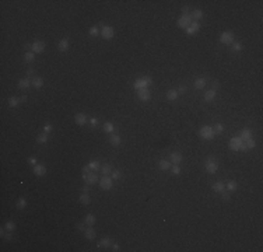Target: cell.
Returning <instances> with one entry per match:
<instances>
[{
  "mask_svg": "<svg viewBox=\"0 0 263 252\" xmlns=\"http://www.w3.org/2000/svg\"><path fill=\"white\" fill-rule=\"evenodd\" d=\"M199 136L203 139V140H213L214 136H216V133H214V129L211 126H207V125H204L202 128L199 129Z\"/></svg>",
  "mask_w": 263,
  "mask_h": 252,
  "instance_id": "6da1fadb",
  "label": "cell"
},
{
  "mask_svg": "<svg viewBox=\"0 0 263 252\" xmlns=\"http://www.w3.org/2000/svg\"><path fill=\"white\" fill-rule=\"evenodd\" d=\"M151 83H152L151 77L144 76V77H138V78H136V80H134L133 87L136 88V90H141V88H147Z\"/></svg>",
  "mask_w": 263,
  "mask_h": 252,
  "instance_id": "7a4b0ae2",
  "label": "cell"
},
{
  "mask_svg": "<svg viewBox=\"0 0 263 252\" xmlns=\"http://www.w3.org/2000/svg\"><path fill=\"white\" fill-rule=\"evenodd\" d=\"M204 167H206V171H207L208 174H216L218 171V163L216 161L214 157H208L207 160H206Z\"/></svg>",
  "mask_w": 263,
  "mask_h": 252,
  "instance_id": "3957f363",
  "label": "cell"
},
{
  "mask_svg": "<svg viewBox=\"0 0 263 252\" xmlns=\"http://www.w3.org/2000/svg\"><path fill=\"white\" fill-rule=\"evenodd\" d=\"M99 186H101L104 191H111L112 186H113V179H112L109 175H104V177L99 179Z\"/></svg>",
  "mask_w": 263,
  "mask_h": 252,
  "instance_id": "277c9868",
  "label": "cell"
},
{
  "mask_svg": "<svg viewBox=\"0 0 263 252\" xmlns=\"http://www.w3.org/2000/svg\"><path fill=\"white\" fill-rule=\"evenodd\" d=\"M244 146V140L239 137V136H234V137H231L230 140V149L234 151H241Z\"/></svg>",
  "mask_w": 263,
  "mask_h": 252,
  "instance_id": "5b68a950",
  "label": "cell"
},
{
  "mask_svg": "<svg viewBox=\"0 0 263 252\" xmlns=\"http://www.w3.org/2000/svg\"><path fill=\"white\" fill-rule=\"evenodd\" d=\"M101 35L104 39H111V38H113V35H115V30H113V27H111V25H104L101 30Z\"/></svg>",
  "mask_w": 263,
  "mask_h": 252,
  "instance_id": "8992f818",
  "label": "cell"
},
{
  "mask_svg": "<svg viewBox=\"0 0 263 252\" xmlns=\"http://www.w3.org/2000/svg\"><path fill=\"white\" fill-rule=\"evenodd\" d=\"M83 179L88 185H94L98 182V175L95 172H83Z\"/></svg>",
  "mask_w": 263,
  "mask_h": 252,
  "instance_id": "52a82bcc",
  "label": "cell"
},
{
  "mask_svg": "<svg viewBox=\"0 0 263 252\" xmlns=\"http://www.w3.org/2000/svg\"><path fill=\"white\" fill-rule=\"evenodd\" d=\"M220 41H221L222 44H225V45L232 44V42H234V32H231V31L222 32L221 35H220Z\"/></svg>",
  "mask_w": 263,
  "mask_h": 252,
  "instance_id": "ba28073f",
  "label": "cell"
},
{
  "mask_svg": "<svg viewBox=\"0 0 263 252\" xmlns=\"http://www.w3.org/2000/svg\"><path fill=\"white\" fill-rule=\"evenodd\" d=\"M190 24H192V17L190 16H180L179 18H178V27L179 28H185L186 30Z\"/></svg>",
  "mask_w": 263,
  "mask_h": 252,
  "instance_id": "9c48e42d",
  "label": "cell"
},
{
  "mask_svg": "<svg viewBox=\"0 0 263 252\" xmlns=\"http://www.w3.org/2000/svg\"><path fill=\"white\" fill-rule=\"evenodd\" d=\"M137 97H138V100H141L146 102V101H150L151 92H150L148 88H141V90H137Z\"/></svg>",
  "mask_w": 263,
  "mask_h": 252,
  "instance_id": "30bf717a",
  "label": "cell"
},
{
  "mask_svg": "<svg viewBox=\"0 0 263 252\" xmlns=\"http://www.w3.org/2000/svg\"><path fill=\"white\" fill-rule=\"evenodd\" d=\"M43 49H45V42H42V41H35L31 45V50H32L34 53H42Z\"/></svg>",
  "mask_w": 263,
  "mask_h": 252,
  "instance_id": "8fae6325",
  "label": "cell"
},
{
  "mask_svg": "<svg viewBox=\"0 0 263 252\" xmlns=\"http://www.w3.org/2000/svg\"><path fill=\"white\" fill-rule=\"evenodd\" d=\"M74 122L77 126H84V125L87 123V115L85 114H77L74 116Z\"/></svg>",
  "mask_w": 263,
  "mask_h": 252,
  "instance_id": "7c38bea8",
  "label": "cell"
},
{
  "mask_svg": "<svg viewBox=\"0 0 263 252\" xmlns=\"http://www.w3.org/2000/svg\"><path fill=\"white\" fill-rule=\"evenodd\" d=\"M32 171L37 177H43V175L46 174V167L45 165H42V164H35Z\"/></svg>",
  "mask_w": 263,
  "mask_h": 252,
  "instance_id": "4fadbf2b",
  "label": "cell"
},
{
  "mask_svg": "<svg viewBox=\"0 0 263 252\" xmlns=\"http://www.w3.org/2000/svg\"><path fill=\"white\" fill-rule=\"evenodd\" d=\"M169 160H171L172 164L179 165L180 163H182V154L178 153V151H174V153H171V156H169Z\"/></svg>",
  "mask_w": 263,
  "mask_h": 252,
  "instance_id": "5bb4252c",
  "label": "cell"
},
{
  "mask_svg": "<svg viewBox=\"0 0 263 252\" xmlns=\"http://www.w3.org/2000/svg\"><path fill=\"white\" fill-rule=\"evenodd\" d=\"M199 30H200V24L197 21H194V23H192L189 27L186 28V32H188V35H193L194 32H197Z\"/></svg>",
  "mask_w": 263,
  "mask_h": 252,
  "instance_id": "9a60e30c",
  "label": "cell"
},
{
  "mask_svg": "<svg viewBox=\"0 0 263 252\" xmlns=\"http://www.w3.org/2000/svg\"><path fill=\"white\" fill-rule=\"evenodd\" d=\"M97 247L98 248H109V247H112V239L109 238V237H104V238L101 239V242L97 244Z\"/></svg>",
  "mask_w": 263,
  "mask_h": 252,
  "instance_id": "2e32d148",
  "label": "cell"
},
{
  "mask_svg": "<svg viewBox=\"0 0 263 252\" xmlns=\"http://www.w3.org/2000/svg\"><path fill=\"white\" fill-rule=\"evenodd\" d=\"M216 90H208V91L204 92V101H207V102H213V101L216 100Z\"/></svg>",
  "mask_w": 263,
  "mask_h": 252,
  "instance_id": "e0dca14e",
  "label": "cell"
},
{
  "mask_svg": "<svg viewBox=\"0 0 263 252\" xmlns=\"http://www.w3.org/2000/svg\"><path fill=\"white\" fill-rule=\"evenodd\" d=\"M239 137L242 139V140H248V139H250L252 137V130L250 129H248V128H245V129H242L241 130V133H239Z\"/></svg>",
  "mask_w": 263,
  "mask_h": 252,
  "instance_id": "ac0fdd59",
  "label": "cell"
},
{
  "mask_svg": "<svg viewBox=\"0 0 263 252\" xmlns=\"http://www.w3.org/2000/svg\"><path fill=\"white\" fill-rule=\"evenodd\" d=\"M17 86H18V88H21V90H25V88H28L29 86H32V83H31L29 78H21Z\"/></svg>",
  "mask_w": 263,
  "mask_h": 252,
  "instance_id": "d6986e66",
  "label": "cell"
},
{
  "mask_svg": "<svg viewBox=\"0 0 263 252\" xmlns=\"http://www.w3.org/2000/svg\"><path fill=\"white\" fill-rule=\"evenodd\" d=\"M165 97H166V100L168 101H175L176 98L179 97V94H178L176 90H168V91L165 92Z\"/></svg>",
  "mask_w": 263,
  "mask_h": 252,
  "instance_id": "ffe728a7",
  "label": "cell"
},
{
  "mask_svg": "<svg viewBox=\"0 0 263 252\" xmlns=\"http://www.w3.org/2000/svg\"><path fill=\"white\" fill-rule=\"evenodd\" d=\"M57 48H59L60 52H66V50L69 49V41L66 39V38H63V39H60L59 44H57Z\"/></svg>",
  "mask_w": 263,
  "mask_h": 252,
  "instance_id": "44dd1931",
  "label": "cell"
},
{
  "mask_svg": "<svg viewBox=\"0 0 263 252\" xmlns=\"http://www.w3.org/2000/svg\"><path fill=\"white\" fill-rule=\"evenodd\" d=\"M84 235H85V238H87V239H90V241H91V239L95 238V235H97V234H95V230H94V228L88 227V228L84 230Z\"/></svg>",
  "mask_w": 263,
  "mask_h": 252,
  "instance_id": "7402d4cb",
  "label": "cell"
},
{
  "mask_svg": "<svg viewBox=\"0 0 263 252\" xmlns=\"http://www.w3.org/2000/svg\"><path fill=\"white\" fill-rule=\"evenodd\" d=\"M206 78L204 77H197L196 80H194V87L197 88V90H202V88H204V86H206Z\"/></svg>",
  "mask_w": 263,
  "mask_h": 252,
  "instance_id": "603a6c76",
  "label": "cell"
},
{
  "mask_svg": "<svg viewBox=\"0 0 263 252\" xmlns=\"http://www.w3.org/2000/svg\"><path fill=\"white\" fill-rule=\"evenodd\" d=\"M224 189H225V185H224L221 181H218V182H214V183H213V191H214V192L221 193Z\"/></svg>",
  "mask_w": 263,
  "mask_h": 252,
  "instance_id": "cb8c5ba5",
  "label": "cell"
},
{
  "mask_svg": "<svg viewBox=\"0 0 263 252\" xmlns=\"http://www.w3.org/2000/svg\"><path fill=\"white\" fill-rule=\"evenodd\" d=\"M95 221H97L95 216H94V214H87V216H85V219H84V224L91 227V225L95 224Z\"/></svg>",
  "mask_w": 263,
  "mask_h": 252,
  "instance_id": "d4e9b609",
  "label": "cell"
},
{
  "mask_svg": "<svg viewBox=\"0 0 263 252\" xmlns=\"http://www.w3.org/2000/svg\"><path fill=\"white\" fill-rule=\"evenodd\" d=\"M225 186L228 189V192H235L238 189V183H236V181H228Z\"/></svg>",
  "mask_w": 263,
  "mask_h": 252,
  "instance_id": "484cf974",
  "label": "cell"
},
{
  "mask_svg": "<svg viewBox=\"0 0 263 252\" xmlns=\"http://www.w3.org/2000/svg\"><path fill=\"white\" fill-rule=\"evenodd\" d=\"M18 104H20V98H17V97H10L9 101H7V105L10 108H15Z\"/></svg>",
  "mask_w": 263,
  "mask_h": 252,
  "instance_id": "4316f807",
  "label": "cell"
},
{
  "mask_svg": "<svg viewBox=\"0 0 263 252\" xmlns=\"http://www.w3.org/2000/svg\"><path fill=\"white\" fill-rule=\"evenodd\" d=\"M169 167H171L169 161H166V160H160L158 161V168H160L161 171H166Z\"/></svg>",
  "mask_w": 263,
  "mask_h": 252,
  "instance_id": "83f0119b",
  "label": "cell"
},
{
  "mask_svg": "<svg viewBox=\"0 0 263 252\" xmlns=\"http://www.w3.org/2000/svg\"><path fill=\"white\" fill-rule=\"evenodd\" d=\"M31 83H32V86L35 88H41L42 86H43V78L42 77H34L32 80H31Z\"/></svg>",
  "mask_w": 263,
  "mask_h": 252,
  "instance_id": "f1b7e54d",
  "label": "cell"
},
{
  "mask_svg": "<svg viewBox=\"0 0 263 252\" xmlns=\"http://www.w3.org/2000/svg\"><path fill=\"white\" fill-rule=\"evenodd\" d=\"M120 142H122V139L118 134H112L111 137H109V143H111L112 146H119Z\"/></svg>",
  "mask_w": 263,
  "mask_h": 252,
  "instance_id": "f546056e",
  "label": "cell"
},
{
  "mask_svg": "<svg viewBox=\"0 0 263 252\" xmlns=\"http://www.w3.org/2000/svg\"><path fill=\"white\" fill-rule=\"evenodd\" d=\"M25 206H27V200H25L24 197H20V199H17V202H15V207H17L18 210H23Z\"/></svg>",
  "mask_w": 263,
  "mask_h": 252,
  "instance_id": "4dcf8cb0",
  "label": "cell"
},
{
  "mask_svg": "<svg viewBox=\"0 0 263 252\" xmlns=\"http://www.w3.org/2000/svg\"><path fill=\"white\" fill-rule=\"evenodd\" d=\"M99 170H101V172L104 175H109L112 172V167L109 164H104V165H101V167H99Z\"/></svg>",
  "mask_w": 263,
  "mask_h": 252,
  "instance_id": "1f68e13d",
  "label": "cell"
},
{
  "mask_svg": "<svg viewBox=\"0 0 263 252\" xmlns=\"http://www.w3.org/2000/svg\"><path fill=\"white\" fill-rule=\"evenodd\" d=\"M99 167H101V164H99V161H97V160L90 161V163H88V168L92 170V171H97Z\"/></svg>",
  "mask_w": 263,
  "mask_h": 252,
  "instance_id": "d6a6232c",
  "label": "cell"
},
{
  "mask_svg": "<svg viewBox=\"0 0 263 252\" xmlns=\"http://www.w3.org/2000/svg\"><path fill=\"white\" fill-rule=\"evenodd\" d=\"M190 17H192L193 20H196V21H197V20H202L203 18V11H202V10H194Z\"/></svg>",
  "mask_w": 263,
  "mask_h": 252,
  "instance_id": "836d02e7",
  "label": "cell"
},
{
  "mask_svg": "<svg viewBox=\"0 0 263 252\" xmlns=\"http://www.w3.org/2000/svg\"><path fill=\"white\" fill-rule=\"evenodd\" d=\"M244 144H245V147H246L248 150H250V149H253V147L256 146V142H255L253 139L250 137V139H248V140H245Z\"/></svg>",
  "mask_w": 263,
  "mask_h": 252,
  "instance_id": "e575fe53",
  "label": "cell"
},
{
  "mask_svg": "<svg viewBox=\"0 0 263 252\" xmlns=\"http://www.w3.org/2000/svg\"><path fill=\"white\" fill-rule=\"evenodd\" d=\"M80 203H83V205H88L90 203V196H88V193H81L79 197Z\"/></svg>",
  "mask_w": 263,
  "mask_h": 252,
  "instance_id": "d590c367",
  "label": "cell"
},
{
  "mask_svg": "<svg viewBox=\"0 0 263 252\" xmlns=\"http://www.w3.org/2000/svg\"><path fill=\"white\" fill-rule=\"evenodd\" d=\"M37 142L39 143V144L46 143V142H48V133H41V134H38V136H37Z\"/></svg>",
  "mask_w": 263,
  "mask_h": 252,
  "instance_id": "8d00e7d4",
  "label": "cell"
},
{
  "mask_svg": "<svg viewBox=\"0 0 263 252\" xmlns=\"http://www.w3.org/2000/svg\"><path fill=\"white\" fill-rule=\"evenodd\" d=\"M113 129H115V126H113V123H111V122H106V123L104 125V130H105L106 133H112Z\"/></svg>",
  "mask_w": 263,
  "mask_h": 252,
  "instance_id": "74e56055",
  "label": "cell"
},
{
  "mask_svg": "<svg viewBox=\"0 0 263 252\" xmlns=\"http://www.w3.org/2000/svg\"><path fill=\"white\" fill-rule=\"evenodd\" d=\"M34 55H35V53H34L32 50H31V52H27V53L24 55V60H25V62H28V63H29V62H32L34 58H35Z\"/></svg>",
  "mask_w": 263,
  "mask_h": 252,
  "instance_id": "f35d334b",
  "label": "cell"
},
{
  "mask_svg": "<svg viewBox=\"0 0 263 252\" xmlns=\"http://www.w3.org/2000/svg\"><path fill=\"white\" fill-rule=\"evenodd\" d=\"M214 133L216 134H220V133H222L224 132V125L222 123H217V125H214Z\"/></svg>",
  "mask_w": 263,
  "mask_h": 252,
  "instance_id": "ab89813d",
  "label": "cell"
},
{
  "mask_svg": "<svg viewBox=\"0 0 263 252\" xmlns=\"http://www.w3.org/2000/svg\"><path fill=\"white\" fill-rule=\"evenodd\" d=\"M232 50L234 52H241L242 50V44L241 42H232Z\"/></svg>",
  "mask_w": 263,
  "mask_h": 252,
  "instance_id": "60d3db41",
  "label": "cell"
},
{
  "mask_svg": "<svg viewBox=\"0 0 263 252\" xmlns=\"http://www.w3.org/2000/svg\"><path fill=\"white\" fill-rule=\"evenodd\" d=\"M88 32H90V35H91V37H97V35H98V34H99L101 31L98 30V27H91Z\"/></svg>",
  "mask_w": 263,
  "mask_h": 252,
  "instance_id": "b9f144b4",
  "label": "cell"
},
{
  "mask_svg": "<svg viewBox=\"0 0 263 252\" xmlns=\"http://www.w3.org/2000/svg\"><path fill=\"white\" fill-rule=\"evenodd\" d=\"M4 227H6V230H7V231H13V230L15 228V224H14L13 221H7Z\"/></svg>",
  "mask_w": 263,
  "mask_h": 252,
  "instance_id": "7bdbcfd3",
  "label": "cell"
},
{
  "mask_svg": "<svg viewBox=\"0 0 263 252\" xmlns=\"http://www.w3.org/2000/svg\"><path fill=\"white\" fill-rule=\"evenodd\" d=\"M111 174H112V177H111L112 179H119V178H120V175H122V174H120V171H119V170H112Z\"/></svg>",
  "mask_w": 263,
  "mask_h": 252,
  "instance_id": "ee69618b",
  "label": "cell"
},
{
  "mask_svg": "<svg viewBox=\"0 0 263 252\" xmlns=\"http://www.w3.org/2000/svg\"><path fill=\"white\" fill-rule=\"evenodd\" d=\"M53 130V126H52L51 123H45L43 125V132L45 133H49V132H52Z\"/></svg>",
  "mask_w": 263,
  "mask_h": 252,
  "instance_id": "f6af8a7d",
  "label": "cell"
},
{
  "mask_svg": "<svg viewBox=\"0 0 263 252\" xmlns=\"http://www.w3.org/2000/svg\"><path fill=\"white\" fill-rule=\"evenodd\" d=\"M172 174H174V175H179V174H180V168H179V165L174 164V167H172Z\"/></svg>",
  "mask_w": 263,
  "mask_h": 252,
  "instance_id": "bcb514c9",
  "label": "cell"
},
{
  "mask_svg": "<svg viewBox=\"0 0 263 252\" xmlns=\"http://www.w3.org/2000/svg\"><path fill=\"white\" fill-rule=\"evenodd\" d=\"M176 91H178V94H185V92L188 91V87H186V86H180Z\"/></svg>",
  "mask_w": 263,
  "mask_h": 252,
  "instance_id": "7dc6e473",
  "label": "cell"
},
{
  "mask_svg": "<svg viewBox=\"0 0 263 252\" xmlns=\"http://www.w3.org/2000/svg\"><path fill=\"white\" fill-rule=\"evenodd\" d=\"M221 199H224V200H228V199H230V192H227V191H222V192H221Z\"/></svg>",
  "mask_w": 263,
  "mask_h": 252,
  "instance_id": "c3c4849f",
  "label": "cell"
},
{
  "mask_svg": "<svg viewBox=\"0 0 263 252\" xmlns=\"http://www.w3.org/2000/svg\"><path fill=\"white\" fill-rule=\"evenodd\" d=\"M182 13H183V16H189V13H190L189 6H185L183 9H182Z\"/></svg>",
  "mask_w": 263,
  "mask_h": 252,
  "instance_id": "681fc988",
  "label": "cell"
},
{
  "mask_svg": "<svg viewBox=\"0 0 263 252\" xmlns=\"http://www.w3.org/2000/svg\"><path fill=\"white\" fill-rule=\"evenodd\" d=\"M28 164L35 165L37 164V158H35V157H29V158H28Z\"/></svg>",
  "mask_w": 263,
  "mask_h": 252,
  "instance_id": "f907efd6",
  "label": "cell"
},
{
  "mask_svg": "<svg viewBox=\"0 0 263 252\" xmlns=\"http://www.w3.org/2000/svg\"><path fill=\"white\" fill-rule=\"evenodd\" d=\"M76 227H77V230H79V231H84V224H83V223H79Z\"/></svg>",
  "mask_w": 263,
  "mask_h": 252,
  "instance_id": "816d5d0a",
  "label": "cell"
},
{
  "mask_svg": "<svg viewBox=\"0 0 263 252\" xmlns=\"http://www.w3.org/2000/svg\"><path fill=\"white\" fill-rule=\"evenodd\" d=\"M112 251H119V244H112Z\"/></svg>",
  "mask_w": 263,
  "mask_h": 252,
  "instance_id": "f5cc1de1",
  "label": "cell"
},
{
  "mask_svg": "<svg viewBox=\"0 0 263 252\" xmlns=\"http://www.w3.org/2000/svg\"><path fill=\"white\" fill-rule=\"evenodd\" d=\"M217 87H218V83H217V81H213V84H211V90H217Z\"/></svg>",
  "mask_w": 263,
  "mask_h": 252,
  "instance_id": "db71d44e",
  "label": "cell"
},
{
  "mask_svg": "<svg viewBox=\"0 0 263 252\" xmlns=\"http://www.w3.org/2000/svg\"><path fill=\"white\" fill-rule=\"evenodd\" d=\"M32 74H34V70L32 69H28L27 70V77H31Z\"/></svg>",
  "mask_w": 263,
  "mask_h": 252,
  "instance_id": "11a10c76",
  "label": "cell"
},
{
  "mask_svg": "<svg viewBox=\"0 0 263 252\" xmlns=\"http://www.w3.org/2000/svg\"><path fill=\"white\" fill-rule=\"evenodd\" d=\"M90 122H91V125H92V126H95V125L98 123V120L95 119V118H91V120H90Z\"/></svg>",
  "mask_w": 263,
  "mask_h": 252,
  "instance_id": "9f6ffc18",
  "label": "cell"
},
{
  "mask_svg": "<svg viewBox=\"0 0 263 252\" xmlns=\"http://www.w3.org/2000/svg\"><path fill=\"white\" fill-rule=\"evenodd\" d=\"M81 191H83V193H88V186H87V185H84Z\"/></svg>",
  "mask_w": 263,
  "mask_h": 252,
  "instance_id": "6f0895ef",
  "label": "cell"
},
{
  "mask_svg": "<svg viewBox=\"0 0 263 252\" xmlns=\"http://www.w3.org/2000/svg\"><path fill=\"white\" fill-rule=\"evenodd\" d=\"M25 101H27V95H23L20 98V102H25Z\"/></svg>",
  "mask_w": 263,
  "mask_h": 252,
  "instance_id": "680465c9",
  "label": "cell"
},
{
  "mask_svg": "<svg viewBox=\"0 0 263 252\" xmlns=\"http://www.w3.org/2000/svg\"><path fill=\"white\" fill-rule=\"evenodd\" d=\"M4 238H6V239H11L13 237H11V234L9 233V234H6V235H4Z\"/></svg>",
  "mask_w": 263,
  "mask_h": 252,
  "instance_id": "91938a15",
  "label": "cell"
}]
</instances>
